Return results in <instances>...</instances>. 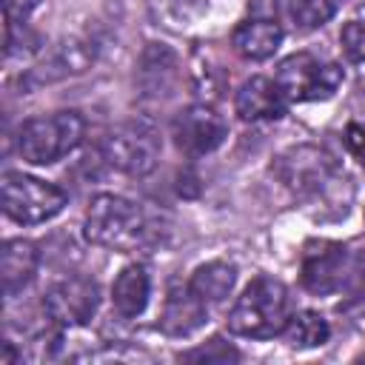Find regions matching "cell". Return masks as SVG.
Returning <instances> with one entry per match:
<instances>
[{
    "instance_id": "6da1fadb",
    "label": "cell",
    "mask_w": 365,
    "mask_h": 365,
    "mask_svg": "<svg viewBox=\"0 0 365 365\" xmlns=\"http://www.w3.org/2000/svg\"><path fill=\"white\" fill-rule=\"evenodd\" d=\"M294 317V302L288 288L274 277H257L240 294L228 314V328L240 336L251 339H271L285 334Z\"/></svg>"
},
{
    "instance_id": "7a4b0ae2",
    "label": "cell",
    "mask_w": 365,
    "mask_h": 365,
    "mask_svg": "<svg viewBox=\"0 0 365 365\" xmlns=\"http://www.w3.org/2000/svg\"><path fill=\"white\" fill-rule=\"evenodd\" d=\"M277 180L299 200L308 202H328L345 188V174L339 171L336 160L317 145H294L274 163Z\"/></svg>"
},
{
    "instance_id": "3957f363",
    "label": "cell",
    "mask_w": 365,
    "mask_h": 365,
    "mask_svg": "<svg viewBox=\"0 0 365 365\" xmlns=\"http://www.w3.org/2000/svg\"><path fill=\"white\" fill-rule=\"evenodd\" d=\"M148 220L143 208L120 194H100L91 200L83 234L91 245L111 251H134L148 240Z\"/></svg>"
},
{
    "instance_id": "277c9868",
    "label": "cell",
    "mask_w": 365,
    "mask_h": 365,
    "mask_svg": "<svg viewBox=\"0 0 365 365\" xmlns=\"http://www.w3.org/2000/svg\"><path fill=\"white\" fill-rule=\"evenodd\" d=\"M83 131L86 123L77 111H54L46 117H31L17 131V151L26 163L51 165L83 143Z\"/></svg>"
},
{
    "instance_id": "5b68a950",
    "label": "cell",
    "mask_w": 365,
    "mask_h": 365,
    "mask_svg": "<svg viewBox=\"0 0 365 365\" xmlns=\"http://www.w3.org/2000/svg\"><path fill=\"white\" fill-rule=\"evenodd\" d=\"M0 197H3V211L14 222H23V225H34V222H46V220L57 217L68 200L63 188H57L46 180L20 174V171L3 174Z\"/></svg>"
},
{
    "instance_id": "8992f818",
    "label": "cell",
    "mask_w": 365,
    "mask_h": 365,
    "mask_svg": "<svg viewBox=\"0 0 365 365\" xmlns=\"http://www.w3.org/2000/svg\"><path fill=\"white\" fill-rule=\"evenodd\" d=\"M359 274L356 254L334 240H314L302 251L299 279L311 294H336Z\"/></svg>"
},
{
    "instance_id": "52a82bcc",
    "label": "cell",
    "mask_w": 365,
    "mask_h": 365,
    "mask_svg": "<svg viewBox=\"0 0 365 365\" xmlns=\"http://www.w3.org/2000/svg\"><path fill=\"white\" fill-rule=\"evenodd\" d=\"M345 80V71L331 63L319 60L314 54H291L277 68V86L282 94L294 103H311V100H328Z\"/></svg>"
},
{
    "instance_id": "ba28073f",
    "label": "cell",
    "mask_w": 365,
    "mask_h": 365,
    "mask_svg": "<svg viewBox=\"0 0 365 365\" xmlns=\"http://www.w3.org/2000/svg\"><path fill=\"white\" fill-rule=\"evenodd\" d=\"M157 134L143 123H128L106 134L97 148V157L108 171L143 177L157 165Z\"/></svg>"
},
{
    "instance_id": "9c48e42d",
    "label": "cell",
    "mask_w": 365,
    "mask_h": 365,
    "mask_svg": "<svg viewBox=\"0 0 365 365\" xmlns=\"http://www.w3.org/2000/svg\"><path fill=\"white\" fill-rule=\"evenodd\" d=\"M225 134H228L225 120L211 106H202V103L182 108L171 123V137H174L177 148L188 157L211 154L214 148L222 145Z\"/></svg>"
},
{
    "instance_id": "30bf717a",
    "label": "cell",
    "mask_w": 365,
    "mask_h": 365,
    "mask_svg": "<svg viewBox=\"0 0 365 365\" xmlns=\"http://www.w3.org/2000/svg\"><path fill=\"white\" fill-rule=\"evenodd\" d=\"M100 305V288L94 279L86 277H68L57 282L46 299L43 308L51 322L57 325H88Z\"/></svg>"
},
{
    "instance_id": "8fae6325",
    "label": "cell",
    "mask_w": 365,
    "mask_h": 365,
    "mask_svg": "<svg viewBox=\"0 0 365 365\" xmlns=\"http://www.w3.org/2000/svg\"><path fill=\"white\" fill-rule=\"evenodd\" d=\"M288 97L277 86V80L268 77H251L237 88L234 108L240 120L245 123H259V120H279L285 114Z\"/></svg>"
},
{
    "instance_id": "7c38bea8",
    "label": "cell",
    "mask_w": 365,
    "mask_h": 365,
    "mask_svg": "<svg viewBox=\"0 0 365 365\" xmlns=\"http://www.w3.org/2000/svg\"><path fill=\"white\" fill-rule=\"evenodd\" d=\"M208 314V302L194 291V285H171L165 305H163V317H160V328L171 336H188L194 334Z\"/></svg>"
},
{
    "instance_id": "4fadbf2b",
    "label": "cell",
    "mask_w": 365,
    "mask_h": 365,
    "mask_svg": "<svg viewBox=\"0 0 365 365\" xmlns=\"http://www.w3.org/2000/svg\"><path fill=\"white\" fill-rule=\"evenodd\" d=\"M37 245L29 240H6L0 251V279H3V294L14 297L20 294L37 274Z\"/></svg>"
},
{
    "instance_id": "5bb4252c",
    "label": "cell",
    "mask_w": 365,
    "mask_h": 365,
    "mask_svg": "<svg viewBox=\"0 0 365 365\" xmlns=\"http://www.w3.org/2000/svg\"><path fill=\"white\" fill-rule=\"evenodd\" d=\"M234 48L248 60H265L271 57L282 43V26L271 17H248L242 20L231 34Z\"/></svg>"
},
{
    "instance_id": "9a60e30c",
    "label": "cell",
    "mask_w": 365,
    "mask_h": 365,
    "mask_svg": "<svg viewBox=\"0 0 365 365\" xmlns=\"http://www.w3.org/2000/svg\"><path fill=\"white\" fill-rule=\"evenodd\" d=\"M148 297H151V279H148V271L143 265H125L114 285H111V302H114V311L125 319L131 317H140L148 305Z\"/></svg>"
},
{
    "instance_id": "2e32d148",
    "label": "cell",
    "mask_w": 365,
    "mask_h": 365,
    "mask_svg": "<svg viewBox=\"0 0 365 365\" xmlns=\"http://www.w3.org/2000/svg\"><path fill=\"white\" fill-rule=\"evenodd\" d=\"M94 60V48L83 40H63L51 54L48 60L34 68L31 80L34 83H51V80H60V77H68V74H80L88 68V63Z\"/></svg>"
},
{
    "instance_id": "e0dca14e",
    "label": "cell",
    "mask_w": 365,
    "mask_h": 365,
    "mask_svg": "<svg viewBox=\"0 0 365 365\" xmlns=\"http://www.w3.org/2000/svg\"><path fill=\"white\" fill-rule=\"evenodd\" d=\"M234 282H237V268L228 265V262H205V265H200V268L194 271V277H191L194 291H197L208 305L222 302V299L231 294Z\"/></svg>"
},
{
    "instance_id": "ac0fdd59",
    "label": "cell",
    "mask_w": 365,
    "mask_h": 365,
    "mask_svg": "<svg viewBox=\"0 0 365 365\" xmlns=\"http://www.w3.org/2000/svg\"><path fill=\"white\" fill-rule=\"evenodd\" d=\"M285 336L294 348H317V345L328 342L331 325L317 311H299V314L291 317V322L285 328Z\"/></svg>"
},
{
    "instance_id": "d6986e66",
    "label": "cell",
    "mask_w": 365,
    "mask_h": 365,
    "mask_svg": "<svg viewBox=\"0 0 365 365\" xmlns=\"http://www.w3.org/2000/svg\"><path fill=\"white\" fill-rule=\"evenodd\" d=\"M339 0H288L291 17L299 29H317L336 14Z\"/></svg>"
},
{
    "instance_id": "ffe728a7",
    "label": "cell",
    "mask_w": 365,
    "mask_h": 365,
    "mask_svg": "<svg viewBox=\"0 0 365 365\" xmlns=\"http://www.w3.org/2000/svg\"><path fill=\"white\" fill-rule=\"evenodd\" d=\"M342 48L354 63H365V20H351L342 26Z\"/></svg>"
},
{
    "instance_id": "44dd1931",
    "label": "cell",
    "mask_w": 365,
    "mask_h": 365,
    "mask_svg": "<svg viewBox=\"0 0 365 365\" xmlns=\"http://www.w3.org/2000/svg\"><path fill=\"white\" fill-rule=\"evenodd\" d=\"M182 359H191V362H228V359H240V354L234 348H228L222 339H211L208 345L182 354Z\"/></svg>"
},
{
    "instance_id": "7402d4cb",
    "label": "cell",
    "mask_w": 365,
    "mask_h": 365,
    "mask_svg": "<svg viewBox=\"0 0 365 365\" xmlns=\"http://www.w3.org/2000/svg\"><path fill=\"white\" fill-rule=\"evenodd\" d=\"M37 6H40V0H3L6 23H23Z\"/></svg>"
},
{
    "instance_id": "603a6c76",
    "label": "cell",
    "mask_w": 365,
    "mask_h": 365,
    "mask_svg": "<svg viewBox=\"0 0 365 365\" xmlns=\"http://www.w3.org/2000/svg\"><path fill=\"white\" fill-rule=\"evenodd\" d=\"M345 143H348V148L365 163V128H359V125H351L348 128V137H345Z\"/></svg>"
},
{
    "instance_id": "cb8c5ba5",
    "label": "cell",
    "mask_w": 365,
    "mask_h": 365,
    "mask_svg": "<svg viewBox=\"0 0 365 365\" xmlns=\"http://www.w3.org/2000/svg\"><path fill=\"white\" fill-rule=\"evenodd\" d=\"M345 311L354 314L356 319H365V279H362V288H359V291L351 297V302L345 305Z\"/></svg>"
}]
</instances>
